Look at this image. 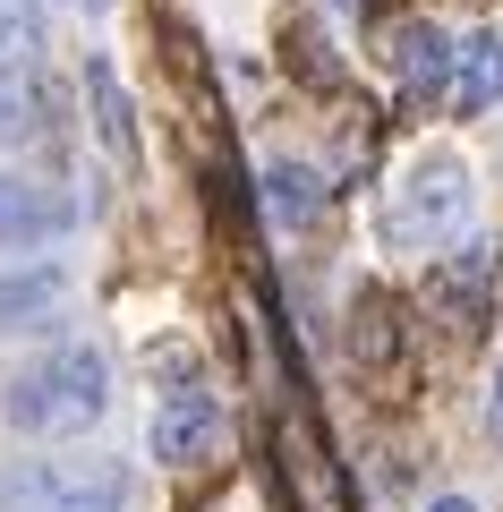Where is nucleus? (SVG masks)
Segmentation results:
<instances>
[{
  "instance_id": "obj_5",
  "label": "nucleus",
  "mask_w": 503,
  "mask_h": 512,
  "mask_svg": "<svg viewBox=\"0 0 503 512\" xmlns=\"http://www.w3.org/2000/svg\"><path fill=\"white\" fill-rule=\"evenodd\" d=\"M69 222H77V205L60 197V188L0 171V248H43V239H60Z\"/></svg>"
},
{
  "instance_id": "obj_2",
  "label": "nucleus",
  "mask_w": 503,
  "mask_h": 512,
  "mask_svg": "<svg viewBox=\"0 0 503 512\" xmlns=\"http://www.w3.org/2000/svg\"><path fill=\"white\" fill-rule=\"evenodd\" d=\"M469 205H478L469 163L461 154H427V163H410V180L384 205V239H393V248H444V239H461Z\"/></svg>"
},
{
  "instance_id": "obj_17",
  "label": "nucleus",
  "mask_w": 503,
  "mask_h": 512,
  "mask_svg": "<svg viewBox=\"0 0 503 512\" xmlns=\"http://www.w3.org/2000/svg\"><path fill=\"white\" fill-rule=\"evenodd\" d=\"M77 9H111V0H77Z\"/></svg>"
},
{
  "instance_id": "obj_1",
  "label": "nucleus",
  "mask_w": 503,
  "mask_h": 512,
  "mask_svg": "<svg viewBox=\"0 0 503 512\" xmlns=\"http://www.w3.org/2000/svg\"><path fill=\"white\" fill-rule=\"evenodd\" d=\"M103 402H111V367H103V350H86V342H60V350H43L26 376H9V427H26V436H69V427H94L103 419Z\"/></svg>"
},
{
  "instance_id": "obj_7",
  "label": "nucleus",
  "mask_w": 503,
  "mask_h": 512,
  "mask_svg": "<svg viewBox=\"0 0 503 512\" xmlns=\"http://www.w3.org/2000/svg\"><path fill=\"white\" fill-rule=\"evenodd\" d=\"M503 103V35H469L452 43V111L478 120V111Z\"/></svg>"
},
{
  "instance_id": "obj_3",
  "label": "nucleus",
  "mask_w": 503,
  "mask_h": 512,
  "mask_svg": "<svg viewBox=\"0 0 503 512\" xmlns=\"http://www.w3.org/2000/svg\"><path fill=\"white\" fill-rule=\"evenodd\" d=\"M0 512H128L120 461H9Z\"/></svg>"
},
{
  "instance_id": "obj_12",
  "label": "nucleus",
  "mask_w": 503,
  "mask_h": 512,
  "mask_svg": "<svg viewBox=\"0 0 503 512\" xmlns=\"http://www.w3.org/2000/svg\"><path fill=\"white\" fill-rule=\"evenodd\" d=\"M35 52H52L43 0H0V60H9V69H35Z\"/></svg>"
},
{
  "instance_id": "obj_16",
  "label": "nucleus",
  "mask_w": 503,
  "mask_h": 512,
  "mask_svg": "<svg viewBox=\"0 0 503 512\" xmlns=\"http://www.w3.org/2000/svg\"><path fill=\"white\" fill-rule=\"evenodd\" d=\"M333 9H367V0H333Z\"/></svg>"
},
{
  "instance_id": "obj_6",
  "label": "nucleus",
  "mask_w": 503,
  "mask_h": 512,
  "mask_svg": "<svg viewBox=\"0 0 503 512\" xmlns=\"http://www.w3.org/2000/svg\"><path fill=\"white\" fill-rule=\"evenodd\" d=\"M214 436H222V402L214 393H171V402L154 410V461H197Z\"/></svg>"
},
{
  "instance_id": "obj_8",
  "label": "nucleus",
  "mask_w": 503,
  "mask_h": 512,
  "mask_svg": "<svg viewBox=\"0 0 503 512\" xmlns=\"http://www.w3.org/2000/svg\"><path fill=\"white\" fill-rule=\"evenodd\" d=\"M393 77H401V94H435V86H452V35L444 26H427V18H410L393 35Z\"/></svg>"
},
{
  "instance_id": "obj_13",
  "label": "nucleus",
  "mask_w": 503,
  "mask_h": 512,
  "mask_svg": "<svg viewBox=\"0 0 503 512\" xmlns=\"http://www.w3.org/2000/svg\"><path fill=\"white\" fill-rule=\"evenodd\" d=\"M86 94H94V128H103V146L111 154H137V128H128V94H120V77L94 60L86 69Z\"/></svg>"
},
{
  "instance_id": "obj_9",
  "label": "nucleus",
  "mask_w": 503,
  "mask_h": 512,
  "mask_svg": "<svg viewBox=\"0 0 503 512\" xmlns=\"http://www.w3.org/2000/svg\"><path fill=\"white\" fill-rule=\"evenodd\" d=\"M43 128H52V86L35 69H9L0 60V146H35Z\"/></svg>"
},
{
  "instance_id": "obj_14",
  "label": "nucleus",
  "mask_w": 503,
  "mask_h": 512,
  "mask_svg": "<svg viewBox=\"0 0 503 512\" xmlns=\"http://www.w3.org/2000/svg\"><path fill=\"white\" fill-rule=\"evenodd\" d=\"M486 436L503 444V367H495V384H486Z\"/></svg>"
},
{
  "instance_id": "obj_11",
  "label": "nucleus",
  "mask_w": 503,
  "mask_h": 512,
  "mask_svg": "<svg viewBox=\"0 0 503 512\" xmlns=\"http://www.w3.org/2000/svg\"><path fill=\"white\" fill-rule=\"evenodd\" d=\"M265 214L282 222V231H307V222L324 214V180L307 163H273L265 171Z\"/></svg>"
},
{
  "instance_id": "obj_4",
  "label": "nucleus",
  "mask_w": 503,
  "mask_h": 512,
  "mask_svg": "<svg viewBox=\"0 0 503 512\" xmlns=\"http://www.w3.org/2000/svg\"><path fill=\"white\" fill-rule=\"evenodd\" d=\"M495 265H503V248H461V256H444L427 274V299L452 316V333H478L486 325V299H495Z\"/></svg>"
},
{
  "instance_id": "obj_10",
  "label": "nucleus",
  "mask_w": 503,
  "mask_h": 512,
  "mask_svg": "<svg viewBox=\"0 0 503 512\" xmlns=\"http://www.w3.org/2000/svg\"><path fill=\"white\" fill-rule=\"evenodd\" d=\"M69 299V282L52 265H18V274H0V333H26V325H52V308Z\"/></svg>"
},
{
  "instance_id": "obj_15",
  "label": "nucleus",
  "mask_w": 503,
  "mask_h": 512,
  "mask_svg": "<svg viewBox=\"0 0 503 512\" xmlns=\"http://www.w3.org/2000/svg\"><path fill=\"white\" fill-rule=\"evenodd\" d=\"M427 512H478V504H469V495H435Z\"/></svg>"
}]
</instances>
